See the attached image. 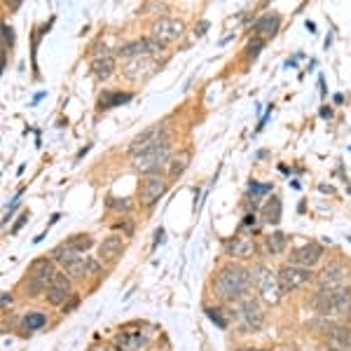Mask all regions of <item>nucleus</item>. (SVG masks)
<instances>
[{
  "label": "nucleus",
  "mask_w": 351,
  "mask_h": 351,
  "mask_svg": "<svg viewBox=\"0 0 351 351\" xmlns=\"http://www.w3.org/2000/svg\"><path fill=\"white\" fill-rule=\"evenodd\" d=\"M251 286V274L241 265H225L211 279V291L218 300H241L243 293Z\"/></svg>",
  "instance_id": "obj_1"
},
{
  "label": "nucleus",
  "mask_w": 351,
  "mask_h": 351,
  "mask_svg": "<svg viewBox=\"0 0 351 351\" xmlns=\"http://www.w3.org/2000/svg\"><path fill=\"white\" fill-rule=\"evenodd\" d=\"M314 311L324 316H342L351 311V291L347 286L342 288H321L311 300Z\"/></svg>",
  "instance_id": "obj_2"
},
{
  "label": "nucleus",
  "mask_w": 351,
  "mask_h": 351,
  "mask_svg": "<svg viewBox=\"0 0 351 351\" xmlns=\"http://www.w3.org/2000/svg\"><path fill=\"white\" fill-rule=\"evenodd\" d=\"M171 160V143L167 138H162L160 143H155L152 148L138 152L132 157V167L141 173H155V169H160L162 164H167Z\"/></svg>",
  "instance_id": "obj_3"
},
{
  "label": "nucleus",
  "mask_w": 351,
  "mask_h": 351,
  "mask_svg": "<svg viewBox=\"0 0 351 351\" xmlns=\"http://www.w3.org/2000/svg\"><path fill=\"white\" fill-rule=\"evenodd\" d=\"M253 284H256L260 298H263L269 307L279 304L281 298H284V288L279 284V274H274V271L267 269L265 265H258V267L253 269Z\"/></svg>",
  "instance_id": "obj_4"
},
{
  "label": "nucleus",
  "mask_w": 351,
  "mask_h": 351,
  "mask_svg": "<svg viewBox=\"0 0 351 351\" xmlns=\"http://www.w3.org/2000/svg\"><path fill=\"white\" fill-rule=\"evenodd\" d=\"M54 265L49 263L47 258H40L36 260V263L31 265V269H28V276H26V293L28 295H38V293L47 291L49 286H52V279H54Z\"/></svg>",
  "instance_id": "obj_5"
},
{
  "label": "nucleus",
  "mask_w": 351,
  "mask_h": 351,
  "mask_svg": "<svg viewBox=\"0 0 351 351\" xmlns=\"http://www.w3.org/2000/svg\"><path fill=\"white\" fill-rule=\"evenodd\" d=\"M237 321L243 332H258L265 326V311L256 298H241L237 309Z\"/></svg>",
  "instance_id": "obj_6"
},
{
  "label": "nucleus",
  "mask_w": 351,
  "mask_h": 351,
  "mask_svg": "<svg viewBox=\"0 0 351 351\" xmlns=\"http://www.w3.org/2000/svg\"><path fill=\"white\" fill-rule=\"evenodd\" d=\"M167 192V180L157 173H148L138 185V197H141V204L143 206H155L157 202L162 199V195Z\"/></svg>",
  "instance_id": "obj_7"
},
{
  "label": "nucleus",
  "mask_w": 351,
  "mask_h": 351,
  "mask_svg": "<svg viewBox=\"0 0 351 351\" xmlns=\"http://www.w3.org/2000/svg\"><path fill=\"white\" fill-rule=\"evenodd\" d=\"M183 33H185V24L180 19H176V16H162V19H157L155 24H152V36L162 45L178 40Z\"/></svg>",
  "instance_id": "obj_8"
},
{
  "label": "nucleus",
  "mask_w": 351,
  "mask_h": 351,
  "mask_svg": "<svg viewBox=\"0 0 351 351\" xmlns=\"http://www.w3.org/2000/svg\"><path fill=\"white\" fill-rule=\"evenodd\" d=\"M311 281V271L298 265H284L279 269V284L284 291H298V288L307 286Z\"/></svg>",
  "instance_id": "obj_9"
},
{
  "label": "nucleus",
  "mask_w": 351,
  "mask_h": 351,
  "mask_svg": "<svg viewBox=\"0 0 351 351\" xmlns=\"http://www.w3.org/2000/svg\"><path fill=\"white\" fill-rule=\"evenodd\" d=\"M321 258H324V246L309 241V243H302V246L293 248V251H291V263H288V265H298V267L309 269V267H314Z\"/></svg>",
  "instance_id": "obj_10"
},
{
  "label": "nucleus",
  "mask_w": 351,
  "mask_h": 351,
  "mask_svg": "<svg viewBox=\"0 0 351 351\" xmlns=\"http://www.w3.org/2000/svg\"><path fill=\"white\" fill-rule=\"evenodd\" d=\"M71 276L66 274V271H56L54 279H52V286L45 291V295H47V302L54 304V307H61V304L66 302V298L71 295Z\"/></svg>",
  "instance_id": "obj_11"
},
{
  "label": "nucleus",
  "mask_w": 351,
  "mask_h": 351,
  "mask_svg": "<svg viewBox=\"0 0 351 351\" xmlns=\"http://www.w3.org/2000/svg\"><path fill=\"white\" fill-rule=\"evenodd\" d=\"M162 47L164 45L157 40H132V43L122 45L117 54H120V59L132 61V59H141V56H150L155 49H162Z\"/></svg>",
  "instance_id": "obj_12"
},
{
  "label": "nucleus",
  "mask_w": 351,
  "mask_h": 351,
  "mask_svg": "<svg viewBox=\"0 0 351 351\" xmlns=\"http://www.w3.org/2000/svg\"><path fill=\"white\" fill-rule=\"evenodd\" d=\"M349 276V269L342 263H330L321 269L319 274V288H342Z\"/></svg>",
  "instance_id": "obj_13"
},
{
  "label": "nucleus",
  "mask_w": 351,
  "mask_h": 351,
  "mask_svg": "<svg viewBox=\"0 0 351 351\" xmlns=\"http://www.w3.org/2000/svg\"><path fill=\"white\" fill-rule=\"evenodd\" d=\"M228 253H230V256H234V258L246 260V258H251L253 253H256V241H253V237H248L246 232L241 230L228 241Z\"/></svg>",
  "instance_id": "obj_14"
},
{
  "label": "nucleus",
  "mask_w": 351,
  "mask_h": 351,
  "mask_svg": "<svg viewBox=\"0 0 351 351\" xmlns=\"http://www.w3.org/2000/svg\"><path fill=\"white\" fill-rule=\"evenodd\" d=\"M162 129L160 127H150V129H145L143 134H138L136 138L129 143V152H132V157L134 155H138V152H143V150H148L152 148L155 143H160L162 141Z\"/></svg>",
  "instance_id": "obj_15"
},
{
  "label": "nucleus",
  "mask_w": 351,
  "mask_h": 351,
  "mask_svg": "<svg viewBox=\"0 0 351 351\" xmlns=\"http://www.w3.org/2000/svg\"><path fill=\"white\" fill-rule=\"evenodd\" d=\"M122 253H124V239L117 234L106 237L104 243L99 246V258L104 260V263H115Z\"/></svg>",
  "instance_id": "obj_16"
},
{
  "label": "nucleus",
  "mask_w": 351,
  "mask_h": 351,
  "mask_svg": "<svg viewBox=\"0 0 351 351\" xmlns=\"http://www.w3.org/2000/svg\"><path fill=\"white\" fill-rule=\"evenodd\" d=\"M279 26H281L279 14H263L260 19H256V24H253V33L263 38H274L276 33H279Z\"/></svg>",
  "instance_id": "obj_17"
},
{
  "label": "nucleus",
  "mask_w": 351,
  "mask_h": 351,
  "mask_svg": "<svg viewBox=\"0 0 351 351\" xmlns=\"http://www.w3.org/2000/svg\"><path fill=\"white\" fill-rule=\"evenodd\" d=\"M92 73L96 80H108V77L115 73V56L110 54H104V56H96V59L92 61Z\"/></svg>",
  "instance_id": "obj_18"
},
{
  "label": "nucleus",
  "mask_w": 351,
  "mask_h": 351,
  "mask_svg": "<svg viewBox=\"0 0 351 351\" xmlns=\"http://www.w3.org/2000/svg\"><path fill=\"white\" fill-rule=\"evenodd\" d=\"M328 337L342 351H351V326H330L328 328Z\"/></svg>",
  "instance_id": "obj_19"
},
{
  "label": "nucleus",
  "mask_w": 351,
  "mask_h": 351,
  "mask_svg": "<svg viewBox=\"0 0 351 351\" xmlns=\"http://www.w3.org/2000/svg\"><path fill=\"white\" fill-rule=\"evenodd\" d=\"M117 347H120V351H141L145 347V337L141 332L127 330L117 335Z\"/></svg>",
  "instance_id": "obj_20"
},
{
  "label": "nucleus",
  "mask_w": 351,
  "mask_h": 351,
  "mask_svg": "<svg viewBox=\"0 0 351 351\" xmlns=\"http://www.w3.org/2000/svg\"><path fill=\"white\" fill-rule=\"evenodd\" d=\"M129 101H132V94L129 92H106V94H101L99 108L108 110V108H115V106L129 104Z\"/></svg>",
  "instance_id": "obj_21"
},
{
  "label": "nucleus",
  "mask_w": 351,
  "mask_h": 351,
  "mask_svg": "<svg viewBox=\"0 0 351 351\" xmlns=\"http://www.w3.org/2000/svg\"><path fill=\"white\" fill-rule=\"evenodd\" d=\"M150 56H141V59H132L124 68V73L129 75V80H138L141 75H145V73L150 71Z\"/></svg>",
  "instance_id": "obj_22"
},
{
  "label": "nucleus",
  "mask_w": 351,
  "mask_h": 351,
  "mask_svg": "<svg viewBox=\"0 0 351 351\" xmlns=\"http://www.w3.org/2000/svg\"><path fill=\"white\" fill-rule=\"evenodd\" d=\"M188 167H190V152L188 150L176 152V155L171 157V164H169V176H171V178H178V176L185 173V169Z\"/></svg>",
  "instance_id": "obj_23"
},
{
  "label": "nucleus",
  "mask_w": 351,
  "mask_h": 351,
  "mask_svg": "<svg viewBox=\"0 0 351 351\" xmlns=\"http://www.w3.org/2000/svg\"><path fill=\"white\" fill-rule=\"evenodd\" d=\"M21 326H24L26 332H36V330H43L47 326V316L43 311H28V314L21 319Z\"/></svg>",
  "instance_id": "obj_24"
},
{
  "label": "nucleus",
  "mask_w": 351,
  "mask_h": 351,
  "mask_svg": "<svg viewBox=\"0 0 351 351\" xmlns=\"http://www.w3.org/2000/svg\"><path fill=\"white\" fill-rule=\"evenodd\" d=\"M263 218H265V223H269V225H276L281 220V199L279 197H269L267 204L263 206Z\"/></svg>",
  "instance_id": "obj_25"
},
{
  "label": "nucleus",
  "mask_w": 351,
  "mask_h": 351,
  "mask_svg": "<svg viewBox=\"0 0 351 351\" xmlns=\"http://www.w3.org/2000/svg\"><path fill=\"white\" fill-rule=\"evenodd\" d=\"M286 234L284 232H271V234L267 237V253H271V256H279V253L286 251Z\"/></svg>",
  "instance_id": "obj_26"
},
{
  "label": "nucleus",
  "mask_w": 351,
  "mask_h": 351,
  "mask_svg": "<svg viewBox=\"0 0 351 351\" xmlns=\"http://www.w3.org/2000/svg\"><path fill=\"white\" fill-rule=\"evenodd\" d=\"M64 271L71 276V279H84V276L89 274V265L77 258V260H73V263L64 265Z\"/></svg>",
  "instance_id": "obj_27"
},
{
  "label": "nucleus",
  "mask_w": 351,
  "mask_h": 351,
  "mask_svg": "<svg viewBox=\"0 0 351 351\" xmlns=\"http://www.w3.org/2000/svg\"><path fill=\"white\" fill-rule=\"evenodd\" d=\"M64 243L66 246H71L73 251L82 253V251H89V248H92V237L89 234H73V237H68Z\"/></svg>",
  "instance_id": "obj_28"
},
{
  "label": "nucleus",
  "mask_w": 351,
  "mask_h": 351,
  "mask_svg": "<svg viewBox=\"0 0 351 351\" xmlns=\"http://www.w3.org/2000/svg\"><path fill=\"white\" fill-rule=\"evenodd\" d=\"M52 258H54V260H59L61 265H68V263H73V260L80 258V253L73 251V248H71V246H66V243H61V246H56L54 251H52Z\"/></svg>",
  "instance_id": "obj_29"
},
{
  "label": "nucleus",
  "mask_w": 351,
  "mask_h": 351,
  "mask_svg": "<svg viewBox=\"0 0 351 351\" xmlns=\"http://www.w3.org/2000/svg\"><path fill=\"white\" fill-rule=\"evenodd\" d=\"M269 190H271V185H269V183H258V180H251V183H248V192H251L253 197L267 195Z\"/></svg>",
  "instance_id": "obj_30"
},
{
  "label": "nucleus",
  "mask_w": 351,
  "mask_h": 351,
  "mask_svg": "<svg viewBox=\"0 0 351 351\" xmlns=\"http://www.w3.org/2000/svg\"><path fill=\"white\" fill-rule=\"evenodd\" d=\"M204 311H206V316H208V319H211L213 324H216L218 328H228V321L223 319V314H220L218 309H213V307H206V309H204Z\"/></svg>",
  "instance_id": "obj_31"
},
{
  "label": "nucleus",
  "mask_w": 351,
  "mask_h": 351,
  "mask_svg": "<svg viewBox=\"0 0 351 351\" xmlns=\"http://www.w3.org/2000/svg\"><path fill=\"white\" fill-rule=\"evenodd\" d=\"M108 206L112 211H122V213L132 211V202L129 199H108Z\"/></svg>",
  "instance_id": "obj_32"
},
{
  "label": "nucleus",
  "mask_w": 351,
  "mask_h": 351,
  "mask_svg": "<svg viewBox=\"0 0 351 351\" xmlns=\"http://www.w3.org/2000/svg\"><path fill=\"white\" fill-rule=\"evenodd\" d=\"M3 36H5V45H10V47H12V45H14V31L10 28V24H3Z\"/></svg>",
  "instance_id": "obj_33"
},
{
  "label": "nucleus",
  "mask_w": 351,
  "mask_h": 351,
  "mask_svg": "<svg viewBox=\"0 0 351 351\" xmlns=\"http://www.w3.org/2000/svg\"><path fill=\"white\" fill-rule=\"evenodd\" d=\"M14 211H16V199L12 204H8V211H5V216H3V223H8V220L14 216Z\"/></svg>",
  "instance_id": "obj_34"
},
{
  "label": "nucleus",
  "mask_w": 351,
  "mask_h": 351,
  "mask_svg": "<svg viewBox=\"0 0 351 351\" xmlns=\"http://www.w3.org/2000/svg\"><path fill=\"white\" fill-rule=\"evenodd\" d=\"M260 49H263V43H256V45L251 43V45H248V54H253V56H256Z\"/></svg>",
  "instance_id": "obj_35"
},
{
  "label": "nucleus",
  "mask_w": 351,
  "mask_h": 351,
  "mask_svg": "<svg viewBox=\"0 0 351 351\" xmlns=\"http://www.w3.org/2000/svg\"><path fill=\"white\" fill-rule=\"evenodd\" d=\"M26 220H28V211H26L24 216H21L19 220H16V225H14V230H12V232H19L21 228H24V223H26Z\"/></svg>",
  "instance_id": "obj_36"
},
{
  "label": "nucleus",
  "mask_w": 351,
  "mask_h": 351,
  "mask_svg": "<svg viewBox=\"0 0 351 351\" xmlns=\"http://www.w3.org/2000/svg\"><path fill=\"white\" fill-rule=\"evenodd\" d=\"M248 225H256V216H246L241 223V230H248Z\"/></svg>",
  "instance_id": "obj_37"
},
{
  "label": "nucleus",
  "mask_w": 351,
  "mask_h": 351,
  "mask_svg": "<svg viewBox=\"0 0 351 351\" xmlns=\"http://www.w3.org/2000/svg\"><path fill=\"white\" fill-rule=\"evenodd\" d=\"M8 304H12V295H8V293H3V307H8Z\"/></svg>",
  "instance_id": "obj_38"
},
{
  "label": "nucleus",
  "mask_w": 351,
  "mask_h": 351,
  "mask_svg": "<svg viewBox=\"0 0 351 351\" xmlns=\"http://www.w3.org/2000/svg\"><path fill=\"white\" fill-rule=\"evenodd\" d=\"M321 117H326V120H328V117H332V110L330 108H321Z\"/></svg>",
  "instance_id": "obj_39"
},
{
  "label": "nucleus",
  "mask_w": 351,
  "mask_h": 351,
  "mask_svg": "<svg viewBox=\"0 0 351 351\" xmlns=\"http://www.w3.org/2000/svg\"><path fill=\"white\" fill-rule=\"evenodd\" d=\"M92 351H112V347H108V344H99V347L92 349Z\"/></svg>",
  "instance_id": "obj_40"
},
{
  "label": "nucleus",
  "mask_w": 351,
  "mask_h": 351,
  "mask_svg": "<svg viewBox=\"0 0 351 351\" xmlns=\"http://www.w3.org/2000/svg\"><path fill=\"white\" fill-rule=\"evenodd\" d=\"M237 351H267V349H237Z\"/></svg>",
  "instance_id": "obj_41"
},
{
  "label": "nucleus",
  "mask_w": 351,
  "mask_h": 351,
  "mask_svg": "<svg viewBox=\"0 0 351 351\" xmlns=\"http://www.w3.org/2000/svg\"><path fill=\"white\" fill-rule=\"evenodd\" d=\"M347 316H349V321H351V311H349V314H347Z\"/></svg>",
  "instance_id": "obj_42"
},
{
  "label": "nucleus",
  "mask_w": 351,
  "mask_h": 351,
  "mask_svg": "<svg viewBox=\"0 0 351 351\" xmlns=\"http://www.w3.org/2000/svg\"><path fill=\"white\" fill-rule=\"evenodd\" d=\"M347 239H349V241H351V237H347Z\"/></svg>",
  "instance_id": "obj_43"
}]
</instances>
